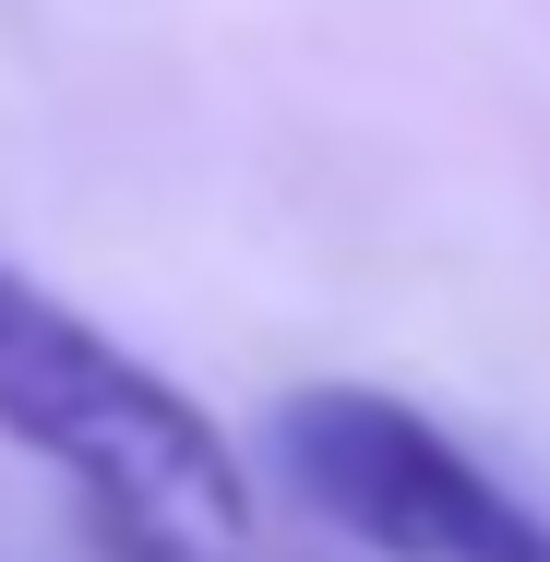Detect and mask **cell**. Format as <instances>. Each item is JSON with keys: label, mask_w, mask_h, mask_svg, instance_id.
Instances as JSON below:
<instances>
[{"label": "cell", "mask_w": 550, "mask_h": 562, "mask_svg": "<svg viewBox=\"0 0 550 562\" xmlns=\"http://www.w3.org/2000/svg\"><path fill=\"white\" fill-rule=\"evenodd\" d=\"M0 443L48 454L85 491L109 562H227L251 527L239 454L144 347L0 263Z\"/></svg>", "instance_id": "6da1fadb"}, {"label": "cell", "mask_w": 550, "mask_h": 562, "mask_svg": "<svg viewBox=\"0 0 550 562\" xmlns=\"http://www.w3.org/2000/svg\"><path fill=\"white\" fill-rule=\"evenodd\" d=\"M276 467L371 562H550L539 503L383 383H300L276 407Z\"/></svg>", "instance_id": "7a4b0ae2"}]
</instances>
